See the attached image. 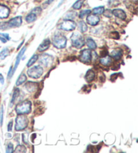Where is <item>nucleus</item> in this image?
I'll list each match as a JSON object with an SVG mask.
<instances>
[{
	"label": "nucleus",
	"mask_w": 138,
	"mask_h": 153,
	"mask_svg": "<svg viewBox=\"0 0 138 153\" xmlns=\"http://www.w3.org/2000/svg\"><path fill=\"white\" fill-rule=\"evenodd\" d=\"M52 43L57 49H63L67 45V38L60 33H57L53 36Z\"/></svg>",
	"instance_id": "f257e3e1"
},
{
	"label": "nucleus",
	"mask_w": 138,
	"mask_h": 153,
	"mask_svg": "<svg viewBox=\"0 0 138 153\" xmlns=\"http://www.w3.org/2000/svg\"><path fill=\"white\" fill-rule=\"evenodd\" d=\"M28 120L24 114H19L16 119L15 130L16 131H22L28 126Z\"/></svg>",
	"instance_id": "f03ea898"
},
{
	"label": "nucleus",
	"mask_w": 138,
	"mask_h": 153,
	"mask_svg": "<svg viewBox=\"0 0 138 153\" xmlns=\"http://www.w3.org/2000/svg\"><path fill=\"white\" fill-rule=\"evenodd\" d=\"M31 111V102L24 101L20 102L16 107V112L17 114H28Z\"/></svg>",
	"instance_id": "7ed1b4c3"
},
{
	"label": "nucleus",
	"mask_w": 138,
	"mask_h": 153,
	"mask_svg": "<svg viewBox=\"0 0 138 153\" xmlns=\"http://www.w3.org/2000/svg\"><path fill=\"white\" fill-rule=\"evenodd\" d=\"M72 45L77 49H80L85 45L84 39L80 33H74L71 37Z\"/></svg>",
	"instance_id": "20e7f679"
},
{
	"label": "nucleus",
	"mask_w": 138,
	"mask_h": 153,
	"mask_svg": "<svg viewBox=\"0 0 138 153\" xmlns=\"http://www.w3.org/2000/svg\"><path fill=\"white\" fill-rule=\"evenodd\" d=\"M27 74L29 77L37 79L41 77L43 74V69L41 65H34V66L29 68L27 71Z\"/></svg>",
	"instance_id": "39448f33"
},
{
	"label": "nucleus",
	"mask_w": 138,
	"mask_h": 153,
	"mask_svg": "<svg viewBox=\"0 0 138 153\" xmlns=\"http://www.w3.org/2000/svg\"><path fill=\"white\" fill-rule=\"evenodd\" d=\"M76 27V22L70 20H64L59 25V28L65 31H72Z\"/></svg>",
	"instance_id": "423d86ee"
},
{
	"label": "nucleus",
	"mask_w": 138,
	"mask_h": 153,
	"mask_svg": "<svg viewBox=\"0 0 138 153\" xmlns=\"http://www.w3.org/2000/svg\"><path fill=\"white\" fill-rule=\"evenodd\" d=\"M79 59L84 64H90L92 61V51L90 49H84L81 51Z\"/></svg>",
	"instance_id": "0eeeda50"
},
{
	"label": "nucleus",
	"mask_w": 138,
	"mask_h": 153,
	"mask_svg": "<svg viewBox=\"0 0 138 153\" xmlns=\"http://www.w3.org/2000/svg\"><path fill=\"white\" fill-rule=\"evenodd\" d=\"M53 57L49 54L45 53L41 55V58H40L39 62L41 63L42 65H43L45 67H49L53 63Z\"/></svg>",
	"instance_id": "6e6552de"
},
{
	"label": "nucleus",
	"mask_w": 138,
	"mask_h": 153,
	"mask_svg": "<svg viewBox=\"0 0 138 153\" xmlns=\"http://www.w3.org/2000/svg\"><path fill=\"white\" fill-rule=\"evenodd\" d=\"M7 23H8V26H9L10 28L19 27V26L22 25V17L16 16L15 18H13L11 20H9L8 22H7Z\"/></svg>",
	"instance_id": "1a4fd4ad"
},
{
	"label": "nucleus",
	"mask_w": 138,
	"mask_h": 153,
	"mask_svg": "<svg viewBox=\"0 0 138 153\" xmlns=\"http://www.w3.org/2000/svg\"><path fill=\"white\" fill-rule=\"evenodd\" d=\"M10 9L5 5L0 4V19H5L9 16Z\"/></svg>",
	"instance_id": "9d476101"
},
{
	"label": "nucleus",
	"mask_w": 138,
	"mask_h": 153,
	"mask_svg": "<svg viewBox=\"0 0 138 153\" xmlns=\"http://www.w3.org/2000/svg\"><path fill=\"white\" fill-rule=\"evenodd\" d=\"M87 22L90 26H96L100 22V18L96 15H90L86 18Z\"/></svg>",
	"instance_id": "9b49d317"
},
{
	"label": "nucleus",
	"mask_w": 138,
	"mask_h": 153,
	"mask_svg": "<svg viewBox=\"0 0 138 153\" xmlns=\"http://www.w3.org/2000/svg\"><path fill=\"white\" fill-rule=\"evenodd\" d=\"M25 88L30 93H33L34 91H36L39 88V84L34 82H28L25 84Z\"/></svg>",
	"instance_id": "f8f14e48"
},
{
	"label": "nucleus",
	"mask_w": 138,
	"mask_h": 153,
	"mask_svg": "<svg viewBox=\"0 0 138 153\" xmlns=\"http://www.w3.org/2000/svg\"><path fill=\"white\" fill-rule=\"evenodd\" d=\"M113 14L115 16L117 17L118 18L121 20H125L127 18L126 13L123 10L121 9H115L112 11Z\"/></svg>",
	"instance_id": "ddd939ff"
},
{
	"label": "nucleus",
	"mask_w": 138,
	"mask_h": 153,
	"mask_svg": "<svg viewBox=\"0 0 138 153\" xmlns=\"http://www.w3.org/2000/svg\"><path fill=\"white\" fill-rule=\"evenodd\" d=\"M26 50V47H24V48L21 50V51H20L19 53H18V56L16 57V62H15V65H14V68H13V70H12V72H13V74H14V72H16V70L18 66V65H19L20 62V60H21V58H22V55H24V53L25 51Z\"/></svg>",
	"instance_id": "4468645a"
},
{
	"label": "nucleus",
	"mask_w": 138,
	"mask_h": 153,
	"mask_svg": "<svg viewBox=\"0 0 138 153\" xmlns=\"http://www.w3.org/2000/svg\"><path fill=\"white\" fill-rule=\"evenodd\" d=\"M111 56L114 58L115 60H120L121 57L123 56V51L121 49H115L113 50L111 53Z\"/></svg>",
	"instance_id": "2eb2a0df"
},
{
	"label": "nucleus",
	"mask_w": 138,
	"mask_h": 153,
	"mask_svg": "<svg viewBox=\"0 0 138 153\" xmlns=\"http://www.w3.org/2000/svg\"><path fill=\"white\" fill-rule=\"evenodd\" d=\"M50 45H51V41H50L49 39H46V40H45L41 45H40L38 48V51L39 52H43L45 51H46L47 49H49Z\"/></svg>",
	"instance_id": "dca6fc26"
},
{
	"label": "nucleus",
	"mask_w": 138,
	"mask_h": 153,
	"mask_svg": "<svg viewBox=\"0 0 138 153\" xmlns=\"http://www.w3.org/2000/svg\"><path fill=\"white\" fill-rule=\"evenodd\" d=\"M95 78V72L92 70H89L87 71V72L85 75V79L88 82H91Z\"/></svg>",
	"instance_id": "f3484780"
},
{
	"label": "nucleus",
	"mask_w": 138,
	"mask_h": 153,
	"mask_svg": "<svg viewBox=\"0 0 138 153\" xmlns=\"http://www.w3.org/2000/svg\"><path fill=\"white\" fill-rule=\"evenodd\" d=\"M100 63L104 66L108 67L111 65L112 59H111V57L110 56H105L100 59Z\"/></svg>",
	"instance_id": "a211bd4d"
},
{
	"label": "nucleus",
	"mask_w": 138,
	"mask_h": 153,
	"mask_svg": "<svg viewBox=\"0 0 138 153\" xmlns=\"http://www.w3.org/2000/svg\"><path fill=\"white\" fill-rule=\"evenodd\" d=\"M77 16V13L74 11H70L65 14L63 19L64 20H73L74 18Z\"/></svg>",
	"instance_id": "6ab92c4d"
},
{
	"label": "nucleus",
	"mask_w": 138,
	"mask_h": 153,
	"mask_svg": "<svg viewBox=\"0 0 138 153\" xmlns=\"http://www.w3.org/2000/svg\"><path fill=\"white\" fill-rule=\"evenodd\" d=\"M86 44H87L88 47H89L90 49L94 50V49H95L97 47V45H96V43H95V41L93 40V39H91V38H88L87 39Z\"/></svg>",
	"instance_id": "aec40b11"
},
{
	"label": "nucleus",
	"mask_w": 138,
	"mask_h": 153,
	"mask_svg": "<svg viewBox=\"0 0 138 153\" xmlns=\"http://www.w3.org/2000/svg\"><path fill=\"white\" fill-rule=\"evenodd\" d=\"M19 94H20V89L16 88L14 91V93H13L11 101H10V107H12V105L14 104L16 100V99L18 98V97L19 96Z\"/></svg>",
	"instance_id": "412c9836"
},
{
	"label": "nucleus",
	"mask_w": 138,
	"mask_h": 153,
	"mask_svg": "<svg viewBox=\"0 0 138 153\" xmlns=\"http://www.w3.org/2000/svg\"><path fill=\"white\" fill-rule=\"evenodd\" d=\"M36 20V14H35L33 12L30 13V14H28L26 17V20L28 23L33 22Z\"/></svg>",
	"instance_id": "4be33fe9"
},
{
	"label": "nucleus",
	"mask_w": 138,
	"mask_h": 153,
	"mask_svg": "<svg viewBox=\"0 0 138 153\" xmlns=\"http://www.w3.org/2000/svg\"><path fill=\"white\" fill-rule=\"evenodd\" d=\"M78 28L81 33H85L88 30V26L84 21H80L78 24Z\"/></svg>",
	"instance_id": "5701e85b"
},
{
	"label": "nucleus",
	"mask_w": 138,
	"mask_h": 153,
	"mask_svg": "<svg viewBox=\"0 0 138 153\" xmlns=\"http://www.w3.org/2000/svg\"><path fill=\"white\" fill-rule=\"evenodd\" d=\"M26 80H27V78H26L25 74H22L18 77L16 81V86H20L21 84H22L24 82H25Z\"/></svg>",
	"instance_id": "b1692460"
},
{
	"label": "nucleus",
	"mask_w": 138,
	"mask_h": 153,
	"mask_svg": "<svg viewBox=\"0 0 138 153\" xmlns=\"http://www.w3.org/2000/svg\"><path fill=\"white\" fill-rule=\"evenodd\" d=\"M105 11V7L104 6H99L96 7H94L93 9V13L95 15H100L102 14L103 12Z\"/></svg>",
	"instance_id": "393cba45"
},
{
	"label": "nucleus",
	"mask_w": 138,
	"mask_h": 153,
	"mask_svg": "<svg viewBox=\"0 0 138 153\" xmlns=\"http://www.w3.org/2000/svg\"><path fill=\"white\" fill-rule=\"evenodd\" d=\"M84 1L85 0H78V1L74 3L72 7L74 10H79L83 6Z\"/></svg>",
	"instance_id": "a878e982"
},
{
	"label": "nucleus",
	"mask_w": 138,
	"mask_h": 153,
	"mask_svg": "<svg viewBox=\"0 0 138 153\" xmlns=\"http://www.w3.org/2000/svg\"><path fill=\"white\" fill-rule=\"evenodd\" d=\"M38 58H39V56H38V55H33V57H32L30 59H29V61L28 62V63H27V66L28 67H30V66H32V65H33L34 63H35L36 61H37V59H38Z\"/></svg>",
	"instance_id": "bb28decb"
},
{
	"label": "nucleus",
	"mask_w": 138,
	"mask_h": 153,
	"mask_svg": "<svg viewBox=\"0 0 138 153\" xmlns=\"http://www.w3.org/2000/svg\"><path fill=\"white\" fill-rule=\"evenodd\" d=\"M8 55L9 49L7 48H4L1 52H0V59H4Z\"/></svg>",
	"instance_id": "cd10ccee"
},
{
	"label": "nucleus",
	"mask_w": 138,
	"mask_h": 153,
	"mask_svg": "<svg viewBox=\"0 0 138 153\" xmlns=\"http://www.w3.org/2000/svg\"><path fill=\"white\" fill-rule=\"evenodd\" d=\"M90 13H91V10H82L79 14V18H84L85 16L89 15Z\"/></svg>",
	"instance_id": "c85d7f7f"
},
{
	"label": "nucleus",
	"mask_w": 138,
	"mask_h": 153,
	"mask_svg": "<svg viewBox=\"0 0 138 153\" xmlns=\"http://www.w3.org/2000/svg\"><path fill=\"white\" fill-rule=\"evenodd\" d=\"M119 4H120L119 0H108V6L110 7L117 6Z\"/></svg>",
	"instance_id": "c756f323"
},
{
	"label": "nucleus",
	"mask_w": 138,
	"mask_h": 153,
	"mask_svg": "<svg viewBox=\"0 0 138 153\" xmlns=\"http://www.w3.org/2000/svg\"><path fill=\"white\" fill-rule=\"evenodd\" d=\"M26 149L24 146L23 145H18V146L16 148L15 152H26Z\"/></svg>",
	"instance_id": "7c9ffc66"
},
{
	"label": "nucleus",
	"mask_w": 138,
	"mask_h": 153,
	"mask_svg": "<svg viewBox=\"0 0 138 153\" xmlns=\"http://www.w3.org/2000/svg\"><path fill=\"white\" fill-rule=\"evenodd\" d=\"M9 28L7 22H0V30H7Z\"/></svg>",
	"instance_id": "2f4dec72"
},
{
	"label": "nucleus",
	"mask_w": 138,
	"mask_h": 153,
	"mask_svg": "<svg viewBox=\"0 0 138 153\" xmlns=\"http://www.w3.org/2000/svg\"><path fill=\"white\" fill-rule=\"evenodd\" d=\"M103 14H104V16L105 17H107V18H111L112 17V15H113V13L112 11H111V10L109 9H107V10H105L104 12H103Z\"/></svg>",
	"instance_id": "473e14b6"
},
{
	"label": "nucleus",
	"mask_w": 138,
	"mask_h": 153,
	"mask_svg": "<svg viewBox=\"0 0 138 153\" xmlns=\"http://www.w3.org/2000/svg\"><path fill=\"white\" fill-rule=\"evenodd\" d=\"M4 120V107H1L0 109V126H2L3 125Z\"/></svg>",
	"instance_id": "72a5a7b5"
},
{
	"label": "nucleus",
	"mask_w": 138,
	"mask_h": 153,
	"mask_svg": "<svg viewBox=\"0 0 138 153\" xmlns=\"http://www.w3.org/2000/svg\"><path fill=\"white\" fill-rule=\"evenodd\" d=\"M13 152H14V146L12 143H9L6 148V152L11 153Z\"/></svg>",
	"instance_id": "f704fd0d"
},
{
	"label": "nucleus",
	"mask_w": 138,
	"mask_h": 153,
	"mask_svg": "<svg viewBox=\"0 0 138 153\" xmlns=\"http://www.w3.org/2000/svg\"><path fill=\"white\" fill-rule=\"evenodd\" d=\"M110 37L114 39H119V34L117 32H112L110 35Z\"/></svg>",
	"instance_id": "c9c22d12"
},
{
	"label": "nucleus",
	"mask_w": 138,
	"mask_h": 153,
	"mask_svg": "<svg viewBox=\"0 0 138 153\" xmlns=\"http://www.w3.org/2000/svg\"><path fill=\"white\" fill-rule=\"evenodd\" d=\"M0 35L3 36L4 38L6 39L7 41H9V40H10V39H11V38H10V36L9 35V34H7V33H0Z\"/></svg>",
	"instance_id": "e433bc0d"
},
{
	"label": "nucleus",
	"mask_w": 138,
	"mask_h": 153,
	"mask_svg": "<svg viewBox=\"0 0 138 153\" xmlns=\"http://www.w3.org/2000/svg\"><path fill=\"white\" fill-rule=\"evenodd\" d=\"M100 56H101L102 57L107 56V55H108V51H107V50H106V49H103L102 51H100Z\"/></svg>",
	"instance_id": "4c0bfd02"
},
{
	"label": "nucleus",
	"mask_w": 138,
	"mask_h": 153,
	"mask_svg": "<svg viewBox=\"0 0 138 153\" xmlns=\"http://www.w3.org/2000/svg\"><path fill=\"white\" fill-rule=\"evenodd\" d=\"M119 74H113L111 76V80L112 81H115V80H116V78H117Z\"/></svg>",
	"instance_id": "58836bf2"
},
{
	"label": "nucleus",
	"mask_w": 138,
	"mask_h": 153,
	"mask_svg": "<svg viewBox=\"0 0 138 153\" xmlns=\"http://www.w3.org/2000/svg\"><path fill=\"white\" fill-rule=\"evenodd\" d=\"M12 70H13L12 66H11V67H10V70H9V72H8V74H7V78H8V79L11 78V77H12V75H13Z\"/></svg>",
	"instance_id": "ea45409f"
},
{
	"label": "nucleus",
	"mask_w": 138,
	"mask_h": 153,
	"mask_svg": "<svg viewBox=\"0 0 138 153\" xmlns=\"http://www.w3.org/2000/svg\"><path fill=\"white\" fill-rule=\"evenodd\" d=\"M12 127H13V122L12 121H10L8 123V126H7V130L9 131H11L12 130Z\"/></svg>",
	"instance_id": "a19ab883"
},
{
	"label": "nucleus",
	"mask_w": 138,
	"mask_h": 153,
	"mask_svg": "<svg viewBox=\"0 0 138 153\" xmlns=\"http://www.w3.org/2000/svg\"><path fill=\"white\" fill-rule=\"evenodd\" d=\"M105 79H106V78H105V74H102L100 76V81H101L102 82H104L105 81Z\"/></svg>",
	"instance_id": "79ce46f5"
},
{
	"label": "nucleus",
	"mask_w": 138,
	"mask_h": 153,
	"mask_svg": "<svg viewBox=\"0 0 138 153\" xmlns=\"http://www.w3.org/2000/svg\"><path fill=\"white\" fill-rule=\"evenodd\" d=\"M0 82H1V84H4V78L1 74H0Z\"/></svg>",
	"instance_id": "37998d69"
},
{
	"label": "nucleus",
	"mask_w": 138,
	"mask_h": 153,
	"mask_svg": "<svg viewBox=\"0 0 138 153\" xmlns=\"http://www.w3.org/2000/svg\"><path fill=\"white\" fill-rule=\"evenodd\" d=\"M0 41H1L2 43H6V42H7V40L5 38H4L3 36H0Z\"/></svg>",
	"instance_id": "c03bdc74"
},
{
	"label": "nucleus",
	"mask_w": 138,
	"mask_h": 153,
	"mask_svg": "<svg viewBox=\"0 0 138 153\" xmlns=\"http://www.w3.org/2000/svg\"><path fill=\"white\" fill-rule=\"evenodd\" d=\"M54 0H48V1H47V4H51V3H52L53 1Z\"/></svg>",
	"instance_id": "a18cd8bd"
},
{
	"label": "nucleus",
	"mask_w": 138,
	"mask_h": 153,
	"mask_svg": "<svg viewBox=\"0 0 138 153\" xmlns=\"http://www.w3.org/2000/svg\"><path fill=\"white\" fill-rule=\"evenodd\" d=\"M23 43H24V41H22V43H21V44H20V45H19V46H18V49H18H18H20V47H21V46H22V44H23Z\"/></svg>",
	"instance_id": "49530a36"
}]
</instances>
